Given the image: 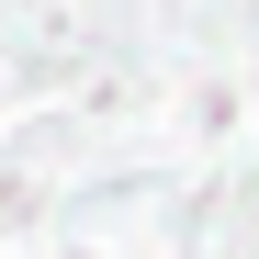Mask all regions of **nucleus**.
I'll use <instances>...</instances> for the list:
<instances>
[]
</instances>
